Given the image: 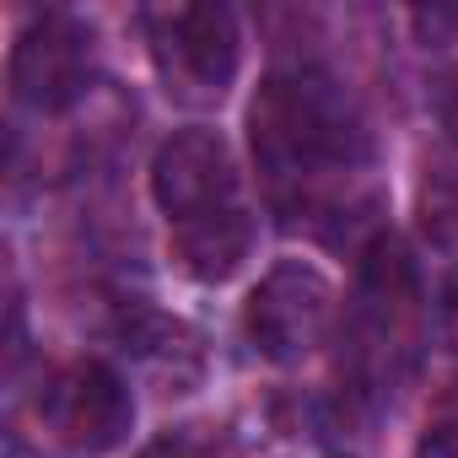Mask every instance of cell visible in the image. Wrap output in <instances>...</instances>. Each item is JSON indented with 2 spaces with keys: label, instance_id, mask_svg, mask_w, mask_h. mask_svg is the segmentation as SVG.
<instances>
[{
  "label": "cell",
  "instance_id": "cell-1",
  "mask_svg": "<svg viewBox=\"0 0 458 458\" xmlns=\"http://www.w3.org/2000/svg\"><path fill=\"white\" fill-rule=\"evenodd\" d=\"M249 135L270 189H302L324 167L367 162V124L351 92L313 65L265 76L249 108Z\"/></svg>",
  "mask_w": 458,
  "mask_h": 458
},
{
  "label": "cell",
  "instance_id": "cell-2",
  "mask_svg": "<svg viewBox=\"0 0 458 458\" xmlns=\"http://www.w3.org/2000/svg\"><path fill=\"white\" fill-rule=\"evenodd\" d=\"M146 38L167 92L183 103H216L238 76V22L226 6L146 12Z\"/></svg>",
  "mask_w": 458,
  "mask_h": 458
},
{
  "label": "cell",
  "instance_id": "cell-3",
  "mask_svg": "<svg viewBox=\"0 0 458 458\" xmlns=\"http://www.w3.org/2000/svg\"><path fill=\"white\" fill-rule=\"evenodd\" d=\"M249 340L265 361H302L324 345L335 324V286L313 265H276L254 292H249Z\"/></svg>",
  "mask_w": 458,
  "mask_h": 458
},
{
  "label": "cell",
  "instance_id": "cell-4",
  "mask_svg": "<svg viewBox=\"0 0 458 458\" xmlns=\"http://www.w3.org/2000/svg\"><path fill=\"white\" fill-rule=\"evenodd\" d=\"M38 415H44L55 442H65L76 453H108V447H119L130 437L135 404H130V388H124V377L114 367L76 361L44 388Z\"/></svg>",
  "mask_w": 458,
  "mask_h": 458
},
{
  "label": "cell",
  "instance_id": "cell-5",
  "mask_svg": "<svg viewBox=\"0 0 458 458\" xmlns=\"http://www.w3.org/2000/svg\"><path fill=\"white\" fill-rule=\"evenodd\" d=\"M151 194L167 226H189L216 210H233L238 173H233V157H226V140L216 130H178L173 140H162L151 162Z\"/></svg>",
  "mask_w": 458,
  "mask_h": 458
},
{
  "label": "cell",
  "instance_id": "cell-6",
  "mask_svg": "<svg viewBox=\"0 0 458 458\" xmlns=\"http://www.w3.org/2000/svg\"><path fill=\"white\" fill-rule=\"evenodd\" d=\"M92 81V28L76 17L33 22L12 49V98L33 114L71 108Z\"/></svg>",
  "mask_w": 458,
  "mask_h": 458
},
{
  "label": "cell",
  "instance_id": "cell-7",
  "mask_svg": "<svg viewBox=\"0 0 458 458\" xmlns=\"http://www.w3.org/2000/svg\"><path fill=\"white\" fill-rule=\"evenodd\" d=\"M249 243H254V221L243 205L216 210V216L189 221V226H173V259L194 281H226L249 259Z\"/></svg>",
  "mask_w": 458,
  "mask_h": 458
},
{
  "label": "cell",
  "instance_id": "cell-8",
  "mask_svg": "<svg viewBox=\"0 0 458 458\" xmlns=\"http://www.w3.org/2000/svg\"><path fill=\"white\" fill-rule=\"evenodd\" d=\"M124 351L151 377H162L167 388H183V383L199 377V345H194V335L183 324L162 318V313H135L124 324Z\"/></svg>",
  "mask_w": 458,
  "mask_h": 458
},
{
  "label": "cell",
  "instance_id": "cell-9",
  "mask_svg": "<svg viewBox=\"0 0 458 458\" xmlns=\"http://www.w3.org/2000/svg\"><path fill=\"white\" fill-rule=\"evenodd\" d=\"M135 458H226V442L216 426H178V431L146 442Z\"/></svg>",
  "mask_w": 458,
  "mask_h": 458
},
{
  "label": "cell",
  "instance_id": "cell-10",
  "mask_svg": "<svg viewBox=\"0 0 458 458\" xmlns=\"http://www.w3.org/2000/svg\"><path fill=\"white\" fill-rule=\"evenodd\" d=\"M431 103H437V124H442V135L458 146V65L437 76V87H431Z\"/></svg>",
  "mask_w": 458,
  "mask_h": 458
},
{
  "label": "cell",
  "instance_id": "cell-11",
  "mask_svg": "<svg viewBox=\"0 0 458 458\" xmlns=\"http://www.w3.org/2000/svg\"><path fill=\"white\" fill-rule=\"evenodd\" d=\"M410 22L426 44H458V6H431V12H415Z\"/></svg>",
  "mask_w": 458,
  "mask_h": 458
},
{
  "label": "cell",
  "instance_id": "cell-12",
  "mask_svg": "<svg viewBox=\"0 0 458 458\" xmlns=\"http://www.w3.org/2000/svg\"><path fill=\"white\" fill-rule=\"evenodd\" d=\"M415 458H458V410L426 426V437H420V453H415Z\"/></svg>",
  "mask_w": 458,
  "mask_h": 458
},
{
  "label": "cell",
  "instance_id": "cell-13",
  "mask_svg": "<svg viewBox=\"0 0 458 458\" xmlns=\"http://www.w3.org/2000/svg\"><path fill=\"white\" fill-rule=\"evenodd\" d=\"M442 340H447V351L458 356V297L442 308Z\"/></svg>",
  "mask_w": 458,
  "mask_h": 458
}]
</instances>
